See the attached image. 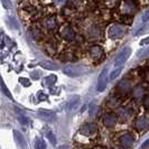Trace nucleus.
<instances>
[{
  "instance_id": "1",
  "label": "nucleus",
  "mask_w": 149,
  "mask_h": 149,
  "mask_svg": "<svg viewBox=\"0 0 149 149\" xmlns=\"http://www.w3.org/2000/svg\"><path fill=\"white\" fill-rule=\"evenodd\" d=\"M126 33V27L121 24H112L109 26L108 28V36L111 39H118V38H121Z\"/></svg>"
},
{
  "instance_id": "2",
  "label": "nucleus",
  "mask_w": 149,
  "mask_h": 149,
  "mask_svg": "<svg viewBox=\"0 0 149 149\" xmlns=\"http://www.w3.org/2000/svg\"><path fill=\"white\" fill-rule=\"evenodd\" d=\"M84 72H85V67H83L82 65H67L63 68V73L71 77L81 76L84 74Z\"/></svg>"
},
{
  "instance_id": "3",
  "label": "nucleus",
  "mask_w": 149,
  "mask_h": 149,
  "mask_svg": "<svg viewBox=\"0 0 149 149\" xmlns=\"http://www.w3.org/2000/svg\"><path fill=\"white\" fill-rule=\"evenodd\" d=\"M130 55H131V48L130 47H125L119 53V55L116 57V60H114V67H122V65L130 57Z\"/></svg>"
},
{
  "instance_id": "4",
  "label": "nucleus",
  "mask_w": 149,
  "mask_h": 149,
  "mask_svg": "<svg viewBox=\"0 0 149 149\" xmlns=\"http://www.w3.org/2000/svg\"><path fill=\"white\" fill-rule=\"evenodd\" d=\"M97 127L94 122H85L79 129V132L80 134H83V136H88V137L97 134Z\"/></svg>"
},
{
  "instance_id": "5",
  "label": "nucleus",
  "mask_w": 149,
  "mask_h": 149,
  "mask_svg": "<svg viewBox=\"0 0 149 149\" xmlns=\"http://www.w3.org/2000/svg\"><path fill=\"white\" fill-rule=\"evenodd\" d=\"M108 84V68H103L102 72L100 73L97 81V92H103Z\"/></svg>"
},
{
  "instance_id": "6",
  "label": "nucleus",
  "mask_w": 149,
  "mask_h": 149,
  "mask_svg": "<svg viewBox=\"0 0 149 149\" xmlns=\"http://www.w3.org/2000/svg\"><path fill=\"white\" fill-rule=\"evenodd\" d=\"M120 9L123 15L132 16L137 11V6H136V2L134 1H123V2H121Z\"/></svg>"
},
{
  "instance_id": "7",
  "label": "nucleus",
  "mask_w": 149,
  "mask_h": 149,
  "mask_svg": "<svg viewBox=\"0 0 149 149\" xmlns=\"http://www.w3.org/2000/svg\"><path fill=\"white\" fill-rule=\"evenodd\" d=\"M60 34L61 36L64 38L65 40H73L75 37H76V34H75L74 29L71 27V26H68V25H65V26H63L60 30Z\"/></svg>"
},
{
  "instance_id": "8",
  "label": "nucleus",
  "mask_w": 149,
  "mask_h": 149,
  "mask_svg": "<svg viewBox=\"0 0 149 149\" xmlns=\"http://www.w3.org/2000/svg\"><path fill=\"white\" fill-rule=\"evenodd\" d=\"M89 53H90V56L94 61H101L103 58V56H104V51H103L102 47L99 46V45L92 46V47L90 48Z\"/></svg>"
},
{
  "instance_id": "9",
  "label": "nucleus",
  "mask_w": 149,
  "mask_h": 149,
  "mask_svg": "<svg viewBox=\"0 0 149 149\" xmlns=\"http://www.w3.org/2000/svg\"><path fill=\"white\" fill-rule=\"evenodd\" d=\"M117 90L119 91L121 94H127L128 92L132 91V83L128 79H123L122 81H120L117 85Z\"/></svg>"
},
{
  "instance_id": "10",
  "label": "nucleus",
  "mask_w": 149,
  "mask_h": 149,
  "mask_svg": "<svg viewBox=\"0 0 149 149\" xmlns=\"http://www.w3.org/2000/svg\"><path fill=\"white\" fill-rule=\"evenodd\" d=\"M38 114L42 119H44L47 122H53L56 120V114L55 112L51 111V110H46V109H39L38 110Z\"/></svg>"
},
{
  "instance_id": "11",
  "label": "nucleus",
  "mask_w": 149,
  "mask_h": 149,
  "mask_svg": "<svg viewBox=\"0 0 149 149\" xmlns=\"http://www.w3.org/2000/svg\"><path fill=\"white\" fill-rule=\"evenodd\" d=\"M120 145L123 147V148H130L134 146V138L130 134H125L120 137Z\"/></svg>"
},
{
  "instance_id": "12",
  "label": "nucleus",
  "mask_w": 149,
  "mask_h": 149,
  "mask_svg": "<svg viewBox=\"0 0 149 149\" xmlns=\"http://www.w3.org/2000/svg\"><path fill=\"white\" fill-rule=\"evenodd\" d=\"M149 126V119L147 117L142 116V117H139L138 119L136 120L134 122V128L138 130V131H143L145 129H147Z\"/></svg>"
},
{
  "instance_id": "13",
  "label": "nucleus",
  "mask_w": 149,
  "mask_h": 149,
  "mask_svg": "<svg viewBox=\"0 0 149 149\" xmlns=\"http://www.w3.org/2000/svg\"><path fill=\"white\" fill-rule=\"evenodd\" d=\"M44 27L45 28H47L48 30H54L57 28V26H58V22H57V19L54 17V16H48V17H46L44 19Z\"/></svg>"
},
{
  "instance_id": "14",
  "label": "nucleus",
  "mask_w": 149,
  "mask_h": 149,
  "mask_svg": "<svg viewBox=\"0 0 149 149\" xmlns=\"http://www.w3.org/2000/svg\"><path fill=\"white\" fill-rule=\"evenodd\" d=\"M102 122H103L104 127L107 128L113 127L117 123V116L114 113H107L103 117V119H102Z\"/></svg>"
},
{
  "instance_id": "15",
  "label": "nucleus",
  "mask_w": 149,
  "mask_h": 149,
  "mask_svg": "<svg viewBox=\"0 0 149 149\" xmlns=\"http://www.w3.org/2000/svg\"><path fill=\"white\" fill-rule=\"evenodd\" d=\"M14 137H15V140L17 142V146L20 149H27V142H26V139L25 137L22 136L19 131L17 130H14Z\"/></svg>"
},
{
  "instance_id": "16",
  "label": "nucleus",
  "mask_w": 149,
  "mask_h": 149,
  "mask_svg": "<svg viewBox=\"0 0 149 149\" xmlns=\"http://www.w3.org/2000/svg\"><path fill=\"white\" fill-rule=\"evenodd\" d=\"M145 92H146V89H145V86L141 85V84H139V85H137L136 88L132 89V97L134 99H141L145 95Z\"/></svg>"
},
{
  "instance_id": "17",
  "label": "nucleus",
  "mask_w": 149,
  "mask_h": 149,
  "mask_svg": "<svg viewBox=\"0 0 149 149\" xmlns=\"http://www.w3.org/2000/svg\"><path fill=\"white\" fill-rule=\"evenodd\" d=\"M39 65L43 67V68H45V70H48V71H56V70L60 68L58 64H56L55 62H52V61H44V62H40Z\"/></svg>"
},
{
  "instance_id": "18",
  "label": "nucleus",
  "mask_w": 149,
  "mask_h": 149,
  "mask_svg": "<svg viewBox=\"0 0 149 149\" xmlns=\"http://www.w3.org/2000/svg\"><path fill=\"white\" fill-rule=\"evenodd\" d=\"M80 103V97L79 95H73V97H70V100L67 101V109L68 110H74L75 108L79 105Z\"/></svg>"
},
{
  "instance_id": "19",
  "label": "nucleus",
  "mask_w": 149,
  "mask_h": 149,
  "mask_svg": "<svg viewBox=\"0 0 149 149\" xmlns=\"http://www.w3.org/2000/svg\"><path fill=\"white\" fill-rule=\"evenodd\" d=\"M88 36L90 38H99L101 36V30L97 26H92L88 30Z\"/></svg>"
},
{
  "instance_id": "20",
  "label": "nucleus",
  "mask_w": 149,
  "mask_h": 149,
  "mask_svg": "<svg viewBox=\"0 0 149 149\" xmlns=\"http://www.w3.org/2000/svg\"><path fill=\"white\" fill-rule=\"evenodd\" d=\"M0 88H1V91L3 92V94H5L6 97H9L10 100H14V97H13V95H11V93H10L9 89H8L7 85H6L5 82H3V80H2V77H1V75H0Z\"/></svg>"
},
{
  "instance_id": "21",
  "label": "nucleus",
  "mask_w": 149,
  "mask_h": 149,
  "mask_svg": "<svg viewBox=\"0 0 149 149\" xmlns=\"http://www.w3.org/2000/svg\"><path fill=\"white\" fill-rule=\"evenodd\" d=\"M35 146H36V149H47L46 142L42 138H36L35 139Z\"/></svg>"
},
{
  "instance_id": "22",
  "label": "nucleus",
  "mask_w": 149,
  "mask_h": 149,
  "mask_svg": "<svg viewBox=\"0 0 149 149\" xmlns=\"http://www.w3.org/2000/svg\"><path fill=\"white\" fill-rule=\"evenodd\" d=\"M46 137L48 138V140L51 141L52 145H56V138H55V134L53 132L51 129H47L46 130Z\"/></svg>"
},
{
  "instance_id": "23",
  "label": "nucleus",
  "mask_w": 149,
  "mask_h": 149,
  "mask_svg": "<svg viewBox=\"0 0 149 149\" xmlns=\"http://www.w3.org/2000/svg\"><path fill=\"white\" fill-rule=\"evenodd\" d=\"M121 70H122V67H116L111 72V74H110V80H116L121 73Z\"/></svg>"
},
{
  "instance_id": "24",
  "label": "nucleus",
  "mask_w": 149,
  "mask_h": 149,
  "mask_svg": "<svg viewBox=\"0 0 149 149\" xmlns=\"http://www.w3.org/2000/svg\"><path fill=\"white\" fill-rule=\"evenodd\" d=\"M17 118H18V121L22 123V126H27V125H28V122H29L28 118H27L26 116H24V114H18V116H17Z\"/></svg>"
},
{
  "instance_id": "25",
  "label": "nucleus",
  "mask_w": 149,
  "mask_h": 149,
  "mask_svg": "<svg viewBox=\"0 0 149 149\" xmlns=\"http://www.w3.org/2000/svg\"><path fill=\"white\" fill-rule=\"evenodd\" d=\"M147 55H149V47H146V48H143V49H141V51H139V52L137 53L138 57H145Z\"/></svg>"
},
{
  "instance_id": "26",
  "label": "nucleus",
  "mask_w": 149,
  "mask_h": 149,
  "mask_svg": "<svg viewBox=\"0 0 149 149\" xmlns=\"http://www.w3.org/2000/svg\"><path fill=\"white\" fill-rule=\"evenodd\" d=\"M109 104L114 108V107H118V105L120 104V101H119V100H117L116 97H111V99H110V102H109Z\"/></svg>"
},
{
  "instance_id": "27",
  "label": "nucleus",
  "mask_w": 149,
  "mask_h": 149,
  "mask_svg": "<svg viewBox=\"0 0 149 149\" xmlns=\"http://www.w3.org/2000/svg\"><path fill=\"white\" fill-rule=\"evenodd\" d=\"M142 105H143L147 110H149V94L143 97V100H142Z\"/></svg>"
},
{
  "instance_id": "28",
  "label": "nucleus",
  "mask_w": 149,
  "mask_h": 149,
  "mask_svg": "<svg viewBox=\"0 0 149 149\" xmlns=\"http://www.w3.org/2000/svg\"><path fill=\"white\" fill-rule=\"evenodd\" d=\"M95 110H97V105L94 104V103H91V105H90V108H89L90 116H93L94 112H95Z\"/></svg>"
},
{
  "instance_id": "29",
  "label": "nucleus",
  "mask_w": 149,
  "mask_h": 149,
  "mask_svg": "<svg viewBox=\"0 0 149 149\" xmlns=\"http://www.w3.org/2000/svg\"><path fill=\"white\" fill-rule=\"evenodd\" d=\"M142 22H147L149 20V8L146 10V13L143 14V16H142Z\"/></svg>"
},
{
  "instance_id": "30",
  "label": "nucleus",
  "mask_w": 149,
  "mask_h": 149,
  "mask_svg": "<svg viewBox=\"0 0 149 149\" xmlns=\"http://www.w3.org/2000/svg\"><path fill=\"white\" fill-rule=\"evenodd\" d=\"M20 83H22L24 86H29L30 85V82L28 81V79H24V77L20 79Z\"/></svg>"
},
{
  "instance_id": "31",
  "label": "nucleus",
  "mask_w": 149,
  "mask_h": 149,
  "mask_svg": "<svg viewBox=\"0 0 149 149\" xmlns=\"http://www.w3.org/2000/svg\"><path fill=\"white\" fill-rule=\"evenodd\" d=\"M147 44H149V37H146V38H143V39L140 40V45H141V46L147 45Z\"/></svg>"
},
{
  "instance_id": "32",
  "label": "nucleus",
  "mask_w": 149,
  "mask_h": 149,
  "mask_svg": "<svg viewBox=\"0 0 149 149\" xmlns=\"http://www.w3.org/2000/svg\"><path fill=\"white\" fill-rule=\"evenodd\" d=\"M147 147H149V139H147L146 141L142 143L141 147H140V149H145V148H147Z\"/></svg>"
},
{
  "instance_id": "33",
  "label": "nucleus",
  "mask_w": 149,
  "mask_h": 149,
  "mask_svg": "<svg viewBox=\"0 0 149 149\" xmlns=\"http://www.w3.org/2000/svg\"><path fill=\"white\" fill-rule=\"evenodd\" d=\"M2 5H3V6H6V7H8V6L10 5V2H8V1H3V2H2Z\"/></svg>"
},
{
  "instance_id": "34",
  "label": "nucleus",
  "mask_w": 149,
  "mask_h": 149,
  "mask_svg": "<svg viewBox=\"0 0 149 149\" xmlns=\"http://www.w3.org/2000/svg\"><path fill=\"white\" fill-rule=\"evenodd\" d=\"M57 149H68V146H61Z\"/></svg>"
}]
</instances>
